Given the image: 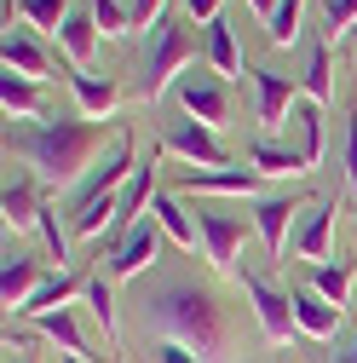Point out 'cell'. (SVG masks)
<instances>
[{
	"mask_svg": "<svg viewBox=\"0 0 357 363\" xmlns=\"http://www.w3.org/2000/svg\"><path fill=\"white\" fill-rule=\"evenodd\" d=\"M110 133H115L110 121H29V127H6V150L23 167H35L47 185H75Z\"/></svg>",
	"mask_w": 357,
	"mask_h": 363,
	"instance_id": "obj_1",
	"label": "cell"
},
{
	"mask_svg": "<svg viewBox=\"0 0 357 363\" xmlns=\"http://www.w3.org/2000/svg\"><path fill=\"white\" fill-rule=\"evenodd\" d=\"M139 306H144V329H156V340H178L196 357H219L225 340H231L225 306H219L208 289H196V283H162Z\"/></svg>",
	"mask_w": 357,
	"mask_h": 363,
	"instance_id": "obj_2",
	"label": "cell"
},
{
	"mask_svg": "<svg viewBox=\"0 0 357 363\" xmlns=\"http://www.w3.org/2000/svg\"><path fill=\"white\" fill-rule=\"evenodd\" d=\"M132 145L127 139H115V150L104 156V167L86 179V185L75 191V202H69V237H104L110 231V219H115V202H121V191H127V179H132Z\"/></svg>",
	"mask_w": 357,
	"mask_h": 363,
	"instance_id": "obj_3",
	"label": "cell"
},
{
	"mask_svg": "<svg viewBox=\"0 0 357 363\" xmlns=\"http://www.w3.org/2000/svg\"><path fill=\"white\" fill-rule=\"evenodd\" d=\"M191 58H196V35L178 23V18H156L150 23V40H144V81H139V93L156 104Z\"/></svg>",
	"mask_w": 357,
	"mask_h": 363,
	"instance_id": "obj_4",
	"label": "cell"
},
{
	"mask_svg": "<svg viewBox=\"0 0 357 363\" xmlns=\"http://www.w3.org/2000/svg\"><path fill=\"white\" fill-rule=\"evenodd\" d=\"M162 150L178 156L185 167H237L231 150L219 145V133H213L208 121H196V116H173V121H162Z\"/></svg>",
	"mask_w": 357,
	"mask_h": 363,
	"instance_id": "obj_5",
	"label": "cell"
},
{
	"mask_svg": "<svg viewBox=\"0 0 357 363\" xmlns=\"http://www.w3.org/2000/svg\"><path fill=\"white\" fill-rule=\"evenodd\" d=\"M173 99H178L185 116H196L208 127H219L231 116V93H225V75H219V69H185L173 81Z\"/></svg>",
	"mask_w": 357,
	"mask_h": 363,
	"instance_id": "obj_6",
	"label": "cell"
},
{
	"mask_svg": "<svg viewBox=\"0 0 357 363\" xmlns=\"http://www.w3.org/2000/svg\"><path fill=\"white\" fill-rule=\"evenodd\" d=\"M242 294L254 300L259 329H265V340H271V346H288V340L300 335V323H294V294H277L259 271H242Z\"/></svg>",
	"mask_w": 357,
	"mask_h": 363,
	"instance_id": "obj_7",
	"label": "cell"
},
{
	"mask_svg": "<svg viewBox=\"0 0 357 363\" xmlns=\"http://www.w3.org/2000/svg\"><path fill=\"white\" fill-rule=\"evenodd\" d=\"M196 231H202V248H208L213 271H237V248L248 242V219H242V213L202 208V213H196Z\"/></svg>",
	"mask_w": 357,
	"mask_h": 363,
	"instance_id": "obj_8",
	"label": "cell"
},
{
	"mask_svg": "<svg viewBox=\"0 0 357 363\" xmlns=\"http://www.w3.org/2000/svg\"><path fill=\"white\" fill-rule=\"evenodd\" d=\"M259 167H185V173H178L173 179V185H178V196H254V185H259Z\"/></svg>",
	"mask_w": 357,
	"mask_h": 363,
	"instance_id": "obj_9",
	"label": "cell"
},
{
	"mask_svg": "<svg viewBox=\"0 0 357 363\" xmlns=\"http://www.w3.org/2000/svg\"><path fill=\"white\" fill-rule=\"evenodd\" d=\"M162 242H167V231H162V225L156 219H139V225H132V231L110 248V277H139V271L144 265H156L162 259Z\"/></svg>",
	"mask_w": 357,
	"mask_h": 363,
	"instance_id": "obj_10",
	"label": "cell"
},
{
	"mask_svg": "<svg viewBox=\"0 0 357 363\" xmlns=\"http://www.w3.org/2000/svg\"><path fill=\"white\" fill-rule=\"evenodd\" d=\"M248 81H254V110H259V127L288 121V110L300 104V81H294V75H277V69H248Z\"/></svg>",
	"mask_w": 357,
	"mask_h": 363,
	"instance_id": "obj_11",
	"label": "cell"
},
{
	"mask_svg": "<svg viewBox=\"0 0 357 363\" xmlns=\"http://www.w3.org/2000/svg\"><path fill=\"white\" fill-rule=\"evenodd\" d=\"M334 202H311L305 213H300V225H294V237H288V248L300 254V259H311V265H323L329 259V237H334Z\"/></svg>",
	"mask_w": 357,
	"mask_h": 363,
	"instance_id": "obj_12",
	"label": "cell"
},
{
	"mask_svg": "<svg viewBox=\"0 0 357 363\" xmlns=\"http://www.w3.org/2000/svg\"><path fill=\"white\" fill-rule=\"evenodd\" d=\"M40 283H47L40 259H35V254H18V248L6 242V265H0V300H6V311H18Z\"/></svg>",
	"mask_w": 357,
	"mask_h": 363,
	"instance_id": "obj_13",
	"label": "cell"
},
{
	"mask_svg": "<svg viewBox=\"0 0 357 363\" xmlns=\"http://www.w3.org/2000/svg\"><path fill=\"white\" fill-rule=\"evenodd\" d=\"M294 213H300L294 196H259V202H254V231L265 237V254H271V259H277V254L288 248V237H294V231H288Z\"/></svg>",
	"mask_w": 357,
	"mask_h": 363,
	"instance_id": "obj_14",
	"label": "cell"
},
{
	"mask_svg": "<svg viewBox=\"0 0 357 363\" xmlns=\"http://www.w3.org/2000/svg\"><path fill=\"white\" fill-rule=\"evenodd\" d=\"M150 219L167 231V242H173V248H185V254H191V248H196V237H202V231H196V219H191V208L178 202V191H156Z\"/></svg>",
	"mask_w": 357,
	"mask_h": 363,
	"instance_id": "obj_15",
	"label": "cell"
},
{
	"mask_svg": "<svg viewBox=\"0 0 357 363\" xmlns=\"http://www.w3.org/2000/svg\"><path fill=\"white\" fill-rule=\"evenodd\" d=\"M0 208H6V231H29V225H40V213H47V202H40V191H35L29 173H12L6 179Z\"/></svg>",
	"mask_w": 357,
	"mask_h": 363,
	"instance_id": "obj_16",
	"label": "cell"
},
{
	"mask_svg": "<svg viewBox=\"0 0 357 363\" xmlns=\"http://www.w3.org/2000/svg\"><path fill=\"white\" fill-rule=\"evenodd\" d=\"M81 289H86V283L75 277V271H64V265H58V271H47V283H40V289H35V294H29V300H23V306H18L12 317H47V311L69 306V300H75Z\"/></svg>",
	"mask_w": 357,
	"mask_h": 363,
	"instance_id": "obj_17",
	"label": "cell"
},
{
	"mask_svg": "<svg viewBox=\"0 0 357 363\" xmlns=\"http://www.w3.org/2000/svg\"><path fill=\"white\" fill-rule=\"evenodd\" d=\"M294 323H300V335H311V340H329L334 329H340V306H329L317 289H294Z\"/></svg>",
	"mask_w": 357,
	"mask_h": 363,
	"instance_id": "obj_18",
	"label": "cell"
},
{
	"mask_svg": "<svg viewBox=\"0 0 357 363\" xmlns=\"http://www.w3.org/2000/svg\"><path fill=\"white\" fill-rule=\"evenodd\" d=\"M58 47H64V58L75 64V69H86L93 64V47H98V18H93V6H75L69 18H64V29H58Z\"/></svg>",
	"mask_w": 357,
	"mask_h": 363,
	"instance_id": "obj_19",
	"label": "cell"
},
{
	"mask_svg": "<svg viewBox=\"0 0 357 363\" xmlns=\"http://www.w3.org/2000/svg\"><path fill=\"white\" fill-rule=\"evenodd\" d=\"M288 121H294V150H300V162L317 167V156H323V104H317V99H300V104L288 110Z\"/></svg>",
	"mask_w": 357,
	"mask_h": 363,
	"instance_id": "obj_20",
	"label": "cell"
},
{
	"mask_svg": "<svg viewBox=\"0 0 357 363\" xmlns=\"http://www.w3.org/2000/svg\"><path fill=\"white\" fill-rule=\"evenodd\" d=\"M69 86H75V99H81L86 121H110V110L121 104V93H115V81H110V75H93V69H75V75H69Z\"/></svg>",
	"mask_w": 357,
	"mask_h": 363,
	"instance_id": "obj_21",
	"label": "cell"
},
{
	"mask_svg": "<svg viewBox=\"0 0 357 363\" xmlns=\"http://www.w3.org/2000/svg\"><path fill=\"white\" fill-rule=\"evenodd\" d=\"M208 69H219V75H242V47H237V23L219 12L213 23H208Z\"/></svg>",
	"mask_w": 357,
	"mask_h": 363,
	"instance_id": "obj_22",
	"label": "cell"
},
{
	"mask_svg": "<svg viewBox=\"0 0 357 363\" xmlns=\"http://www.w3.org/2000/svg\"><path fill=\"white\" fill-rule=\"evenodd\" d=\"M0 104H6V116L12 121H40V81H29V75H0Z\"/></svg>",
	"mask_w": 357,
	"mask_h": 363,
	"instance_id": "obj_23",
	"label": "cell"
},
{
	"mask_svg": "<svg viewBox=\"0 0 357 363\" xmlns=\"http://www.w3.org/2000/svg\"><path fill=\"white\" fill-rule=\"evenodd\" d=\"M6 69H12V75H29V81L47 75V52L35 47L29 29H6Z\"/></svg>",
	"mask_w": 357,
	"mask_h": 363,
	"instance_id": "obj_24",
	"label": "cell"
},
{
	"mask_svg": "<svg viewBox=\"0 0 357 363\" xmlns=\"http://www.w3.org/2000/svg\"><path fill=\"white\" fill-rule=\"evenodd\" d=\"M248 167H259L265 179H288V173H305L300 150H288V145H271V139H254V150H248Z\"/></svg>",
	"mask_w": 357,
	"mask_h": 363,
	"instance_id": "obj_25",
	"label": "cell"
},
{
	"mask_svg": "<svg viewBox=\"0 0 357 363\" xmlns=\"http://www.w3.org/2000/svg\"><path fill=\"white\" fill-rule=\"evenodd\" d=\"M311 289H317L329 306H346V294H351V259H340V265H311Z\"/></svg>",
	"mask_w": 357,
	"mask_h": 363,
	"instance_id": "obj_26",
	"label": "cell"
},
{
	"mask_svg": "<svg viewBox=\"0 0 357 363\" xmlns=\"http://www.w3.org/2000/svg\"><path fill=\"white\" fill-rule=\"evenodd\" d=\"M300 86H305V99H317V104H329V99H334V75H329V47H323V40L311 47V58H305V75H300Z\"/></svg>",
	"mask_w": 357,
	"mask_h": 363,
	"instance_id": "obj_27",
	"label": "cell"
},
{
	"mask_svg": "<svg viewBox=\"0 0 357 363\" xmlns=\"http://www.w3.org/2000/svg\"><path fill=\"white\" fill-rule=\"evenodd\" d=\"M75 6H69V0H18V18L29 23V29H64V18H69Z\"/></svg>",
	"mask_w": 357,
	"mask_h": 363,
	"instance_id": "obj_28",
	"label": "cell"
},
{
	"mask_svg": "<svg viewBox=\"0 0 357 363\" xmlns=\"http://www.w3.org/2000/svg\"><path fill=\"white\" fill-rule=\"evenodd\" d=\"M300 12H305V0H277V12L265 18L271 47H294V40H300Z\"/></svg>",
	"mask_w": 357,
	"mask_h": 363,
	"instance_id": "obj_29",
	"label": "cell"
},
{
	"mask_svg": "<svg viewBox=\"0 0 357 363\" xmlns=\"http://www.w3.org/2000/svg\"><path fill=\"white\" fill-rule=\"evenodd\" d=\"M81 300H86V311L98 317V329H104V335L115 340V294H110V283H104V277H86Z\"/></svg>",
	"mask_w": 357,
	"mask_h": 363,
	"instance_id": "obj_30",
	"label": "cell"
},
{
	"mask_svg": "<svg viewBox=\"0 0 357 363\" xmlns=\"http://www.w3.org/2000/svg\"><path fill=\"white\" fill-rule=\"evenodd\" d=\"M86 6H93V18H98V29L115 40V35H127L132 29V12L121 6V0H86Z\"/></svg>",
	"mask_w": 357,
	"mask_h": 363,
	"instance_id": "obj_31",
	"label": "cell"
},
{
	"mask_svg": "<svg viewBox=\"0 0 357 363\" xmlns=\"http://www.w3.org/2000/svg\"><path fill=\"white\" fill-rule=\"evenodd\" d=\"M340 167H346V191H351V202H357V116L340 127Z\"/></svg>",
	"mask_w": 357,
	"mask_h": 363,
	"instance_id": "obj_32",
	"label": "cell"
},
{
	"mask_svg": "<svg viewBox=\"0 0 357 363\" xmlns=\"http://www.w3.org/2000/svg\"><path fill=\"white\" fill-rule=\"evenodd\" d=\"M329 35H357V0H329Z\"/></svg>",
	"mask_w": 357,
	"mask_h": 363,
	"instance_id": "obj_33",
	"label": "cell"
},
{
	"mask_svg": "<svg viewBox=\"0 0 357 363\" xmlns=\"http://www.w3.org/2000/svg\"><path fill=\"white\" fill-rule=\"evenodd\" d=\"M150 357H156V363H208V357H196L191 346H178V340H156Z\"/></svg>",
	"mask_w": 357,
	"mask_h": 363,
	"instance_id": "obj_34",
	"label": "cell"
},
{
	"mask_svg": "<svg viewBox=\"0 0 357 363\" xmlns=\"http://www.w3.org/2000/svg\"><path fill=\"white\" fill-rule=\"evenodd\" d=\"M127 12H132V29H139V23L167 18V0H127Z\"/></svg>",
	"mask_w": 357,
	"mask_h": 363,
	"instance_id": "obj_35",
	"label": "cell"
},
{
	"mask_svg": "<svg viewBox=\"0 0 357 363\" xmlns=\"http://www.w3.org/2000/svg\"><path fill=\"white\" fill-rule=\"evenodd\" d=\"M185 18L191 23H213L219 18V0H185Z\"/></svg>",
	"mask_w": 357,
	"mask_h": 363,
	"instance_id": "obj_36",
	"label": "cell"
},
{
	"mask_svg": "<svg viewBox=\"0 0 357 363\" xmlns=\"http://www.w3.org/2000/svg\"><path fill=\"white\" fill-rule=\"evenodd\" d=\"M248 6H254L259 18H271V12H277V0H248Z\"/></svg>",
	"mask_w": 357,
	"mask_h": 363,
	"instance_id": "obj_37",
	"label": "cell"
},
{
	"mask_svg": "<svg viewBox=\"0 0 357 363\" xmlns=\"http://www.w3.org/2000/svg\"><path fill=\"white\" fill-rule=\"evenodd\" d=\"M334 363H357V340H351V352H340V357H334Z\"/></svg>",
	"mask_w": 357,
	"mask_h": 363,
	"instance_id": "obj_38",
	"label": "cell"
},
{
	"mask_svg": "<svg viewBox=\"0 0 357 363\" xmlns=\"http://www.w3.org/2000/svg\"><path fill=\"white\" fill-rule=\"evenodd\" d=\"M64 363H86V357H64Z\"/></svg>",
	"mask_w": 357,
	"mask_h": 363,
	"instance_id": "obj_39",
	"label": "cell"
}]
</instances>
